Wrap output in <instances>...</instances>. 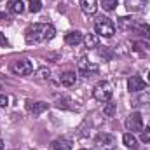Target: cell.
Wrapping results in <instances>:
<instances>
[{
  "mask_svg": "<svg viewBox=\"0 0 150 150\" xmlns=\"http://www.w3.org/2000/svg\"><path fill=\"white\" fill-rule=\"evenodd\" d=\"M56 35V30L52 25H47V23H33L32 26L26 28L25 32V40L26 44H38V42H44V40H51Z\"/></svg>",
  "mask_w": 150,
  "mask_h": 150,
  "instance_id": "obj_1",
  "label": "cell"
},
{
  "mask_svg": "<svg viewBox=\"0 0 150 150\" xmlns=\"http://www.w3.org/2000/svg\"><path fill=\"white\" fill-rule=\"evenodd\" d=\"M112 94H113L112 84L107 82V80H100V82L94 86V89H93V96H94V100L100 101V103H108L110 98H112Z\"/></svg>",
  "mask_w": 150,
  "mask_h": 150,
  "instance_id": "obj_2",
  "label": "cell"
},
{
  "mask_svg": "<svg viewBox=\"0 0 150 150\" xmlns=\"http://www.w3.org/2000/svg\"><path fill=\"white\" fill-rule=\"evenodd\" d=\"M94 30H96V33L100 35V37H112L113 33H115V25H113V21L110 18H98L96 19V23H94Z\"/></svg>",
  "mask_w": 150,
  "mask_h": 150,
  "instance_id": "obj_3",
  "label": "cell"
},
{
  "mask_svg": "<svg viewBox=\"0 0 150 150\" xmlns=\"http://www.w3.org/2000/svg\"><path fill=\"white\" fill-rule=\"evenodd\" d=\"M126 127H127L131 133L143 131V117H142V113L140 112L129 113V117L126 119Z\"/></svg>",
  "mask_w": 150,
  "mask_h": 150,
  "instance_id": "obj_4",
  "label": "cell"
},
{
  "mask_svg": "<svg viewBox=\"0 0 150 150\" xmlns=\"http://www.w3.org/2000/svg\"><path fill=\"white\" fill-rule=\"evenodd\" d=\"M96 147L103 150H112L117 147V140H115V136L108 134V133H100L96 136Z\"/></svg>",
  "mask_w": 150,
  "mask_h": 150,
  "instance_id": "obj_5",
  "label": "cell"
},
{
  "mask_svg": "<svg viewBox=\"0 0 150 150\" xmlns=\"http://www.w3.org/2000/svg\"><path fill=\"white\" fill-rule=\"evenodd\" d=\"M12 72L16 75H30L33 72V65H32V61H28V59H18V61H14L12 63Z\"/></svg>",
  "mask_w": 150,
  "mask_h": 150,
  "instance_id": "obj_6",
  "label": "cell"
},
{
  "mask_svg": "<svg viewBox=\"0 0 150 150\" xmlns=\"http://www.w3.org/2000/svg\"><path fill=\"white\" fill-rule=\"evenodd\" d=\"M98 65L96 63H91V61H87L86 58H80V61H79V74L84 75V77H93V75L98 74Z\"/></svg>",
  "mask_w": 150,
  "mask_h": 150,
  "instance_id": "obj_7",
  "label": "cell"
},
{
  "mask_svg": "<svg viewBox=\"0 0 150 150\" xmlns=\"http://www.w3.org/2000/svg\"><path fill=\"white\" fill-rule=\"evenodd\" d=\"M26 110H28V113H32L33 117H37V115H40L42 112H45V110H47V103L28 100V101H26Z\"/></svg>",
  "mask_w": 150,
  "mask_h": 150,
  "instance_id": "obj_8",
  "label": "cell"
},
{
  "mask_svg": "<svg viewBox=\"0 0 150 150\" xmlns=\"http://www.w3.org/2000/svg\"><path fill=\"white\" fill-rule=\"evenodd\" d=\"M127 89H129V93L143 91V89H147V87H145V80H143L140 75H133V77L127 80Z\"/></svg>",
  "mask_w": 150,
  "mask_h": 150,
  "instance_id": "obj_9",
  "label": "cell"
},
{
  "mask_svg": "<svg viewBox=\"0 0 150 150\" xmlns=\"http://www.w3.org/2000/svg\"><path fill=\"white\" fill-rule=\"evenodd\" d=\"M147 7V0H126V9L129 12H142Z\"/></svg>",
  "mask_w": 150,
  "mask_h": 150,
  "instance_id": "obj_10",
  "label": "cell"
},
{
  "mask_svg": "<svg viewBox=\"0 0 150 150\" xmlns=\"http://www.w3.org/2000/svg\"><path fill=\"white\" fill-rule=\"evenodd\" d=\"M80 9H82L84 14L93 16L96 12V9H98V2L96 0H80Z\"/></svg>",
  "mask_w": 150,
  "mask_h": 150,
  "instance_id": "obj_11",
  "label": "cell"
},
{
  "mask_svg": "<svg viewBox=\"0 0 150 150\" xmlns=\"http://www.w3.org/2000/svg\"><path fill=\"white\" fill-rule=\"evenodd\" d=\"M51 149L52 150H72V142L67 140V138H58L51 143Z\"/></svg>",
  "mask_w": 150,
  "mask_h": 150,
  "instance_id": "obj_12",
  "label": "cell"
},
{
  "mask_svg": "<svg viewBox=\"0 0 150 150\" xmlns=\"http://www.w3.org/2000/svg\"><path fill=\"white\" fill-rule=\"evenodd\" d=\"M82 40H84V35H82L80 32H70V33L65 35V42H67L68 45H79Z\"/></svg>",
  "mask_w": 150,
  "mask_h": 150,
  "instance_id": "obj_13",
  "label": "cell"
},
{
  "mask_svg": "<svg viewBox=\"0 0 150 150\" xmlns=\"http://www.w3.org/2000/svg\"><path fill=\"white\" fill-rule=\"evenodd\" d=\"M75 80H77V75H75L74 72H65V74L59 75V82H61L63 86H67V87L74 86Z\"/></svg>",
  "mask_w": 150,
  "mask_h": 150,
  "instance_id": "obj_14",
  "label": "cell"
},
{
  "mask_svg": "<svg viewBox=\"0 0 150 150\" xmlns=\"http://www.w3.org/2000/svg\"><path fill=\"white\" fill-rule=\"evenodd\" d=\"M7 9H9L12 14H21V12L25 11V4H23L21 0H11L9 5H7Z\"/></svg>",
  "mask_w": 150,
  "mask_h": 150,
  "instance_id": "obj_15",
  "label": "cell"
},
{
  "mask_svg": "<svg viewBox=\"0 0 150 150\" xmlns=\"http://www.w3.org/2000/svg\"><path fill=\"white\" fill-rule=\"evenodd\" d=\"M122 142H124V145H126L127 149H133V150L138 149V142H136V138L133 136V133H126V134L122 136Z\"/></svg>",
  "mask_w": 150,
  "mask_h": 150,
  "instance_id": "obj_16",
  "label": "cell"
},
{
  "mask_svg": "<svg viewBox=\"0 0 150 150\" xmlns=\"http://www.w3.org/2000/svg\"><path fill=\"white\" fill-rule=\"evenodd\" d=\"M133 28H134V33H138V35H142V37H145V38H150V26L149 25L138 23V25H134Z\"/></svg>",
  "mask_w": 150,
  "mask_h": 150,
  "instance_id": "obj_17",
  "label": "cell"
},
{
  "mask_svg": "<svg viewBox=\"0 0 150 150\" xmlns=\"http://www.w3.org/2000/svg\"><path fill=\"white\" fill-rule=\"evenodd\" d=\"M84 42H86V47H87V49H94V47H98V37L93 35V33L86 35V37H84Z\"/></svg>",
  "mask_w": 150,
  "mask_h": 150,
  "instance_id": "obj_18",
  "label": "cell"
},
{
  "mask_svg": "<svg viewBox=\"0 0 150 150\" xmlns=\"http://www.w3.org/2000/svg\"><path fill=\"white\" fill-rule=\"evenodd\" d=\"M117 4H119V0H101V5H103V9L105 11H113L115 7H117Z\"/></svg>",
  "mask_w": 150,
  "mask_h": 150,
  "instance_id": "obj_19",
  "label": "cell"
},
{
  "mask_svg": "<svg viewBox=\"0 0 150 150\" xmlns=\"http://www.w3.org/2000/svg\"><path fill=\"white\" fill-rule=\"evenodd\" d=\"M49 75H51V72H49V68H45V67H42V68L37 70V79L38 80H47Z\"/></svg>",
  "mask_w": 150,
  "mask_h": 150,
  "instance_id": "obj_20",
  "label": "cell"
},
{
  "mask_svg": "<svg viewBox=\"0 0 150 150\" xmlns=\"http://www.w3.org/2000/svg\"><path fill=\"white\" fill-rule=\"evenodd\" d=\"M42 9V2L40 0H30V4H28V11L30 12H38Z\"/></svg>",
  "mask_w": 150,
  "mask_h": 150,
  "instance_id": "obj_21",
  "label": "cell"
},
{
  "mask_svg": "<svg viewBox=\"0 0 150 150\" xmlns=\"http://www.w3.org/2000/svg\"><path fill=\"white\" fill-rule=\"evenodd\" d=\"M115 110H117V103H112V101H108V103L105 105V108H103V112L107 113L108 117H112L113 113H115Z\"/></svg>",
  "mask_w": 150,
  "mask_h": 150,
  "instance_id": "obj_22",
  "label": "cell"
},
{
  "mask_svg": "<svg viewBox=\"0 0 150 150\" xmlns=\"http://www.w3.org/2000/svg\"><path fill=\"white\" fill-rule=\"evenodd\" d=\"M149 44L147 42H134V51H138V52H143V51H149Z\"/></svg>",
  "mask_w": 150,
  "mask_h": 150,
  "instance_id": "obj_23",
  "label": "cell"
},
{
  "mask_svg": "<svg viewBox=\"0 0 150 150\" xmlns=\"http://www.w3.org/2000/svg\"><path fill=\"white\" fill-rule=\"evenodd\" d=\"M140 140H142L143 143H150V126H149V127H145V131H142Z\"/></svg>",
  "mask_w": 150,
  "mask_h": 150,
  "instance_id": "obj_24",
  "label": "cell"
},
{
  "mask_svg": "<svg viewBox=\"0 0 150 150\" xmlns=\"http://www.w3.org/2000/svg\"><path fill=\"white\" fill-rule=\"evenodd\" d=\"M7 105H9V98H7L5 94H0V107H2V108H5Z\"/></svg>",
  "mask_w": 150,
  "mask_h": 150,
  "instance_id": "obj_25",
  "label": "cell"
},
{
  "mask_svg": "<svg viewBox=\"0 0 150 150\" xmlns=\"http://www.w3.org/2000/svg\"><path fill=\"white\" fill-rule=\"evenodd\" d=\"M9 45V42H7V38L4 33H0V47H7Z\"/></svg>",
  "mask_w": 150,
  "mask_h": 150,
  "instance_id": "obj_26",
  "label": "cell"
},
{
  "mask_svg": "<svg viewBox=\"0 0 150 150\" xmlns=\"http://www.w3.org/2000/svg\"><path fill=\"white\" fill-rule=\"evenodd\" d=\"M0 150H4V142L0 140Z\"/></svg>",
  "mask_w": 150,
  "mask_h": 150,
  "instance_id": "obj_27",
  "label": "cell"
},
{
  "mask_svg": "<svg viewBox=\"0 0 150 150\" xmlns=\"http://www.w3.org/2000/svg\"><path fill=\"white\" fill-rule=\"evenodd\" d=\"M80 150H87V149H80Z\"/></svg>",
  "mask_w": 150,
  "mask_h": 150,
  "instance_id": "obj_28",
  "label": "cell"
},
{
  "mask_svg": "<svg viewBox=\"0 0 150 150\" xmlns=\"http://www.w3.org/2000/svg\"><path fill=\"white\" fill-rule=\"evenodd\" d=\"M149 80H150V74H149Z\"/></svg>",
  "mask_w": 150,
  "mask_h": 150,
  "instance_id": "obj_29",
  "label": "cell"
},
{
  "mask_svg": "<svg viewBox=\"0 0 150 150\" xmlns=\"http://www.w3.org/2000/svg\"><path fill=\"white\" fill-rule=\"evenodd\" d=\"M0 2H2V0H0Z\"/></svg>",
  "mask_w": 150,
  "mask_h": 150,
  "instance_id": "obj_30",
  "label": "cell"
}]
</instances>
